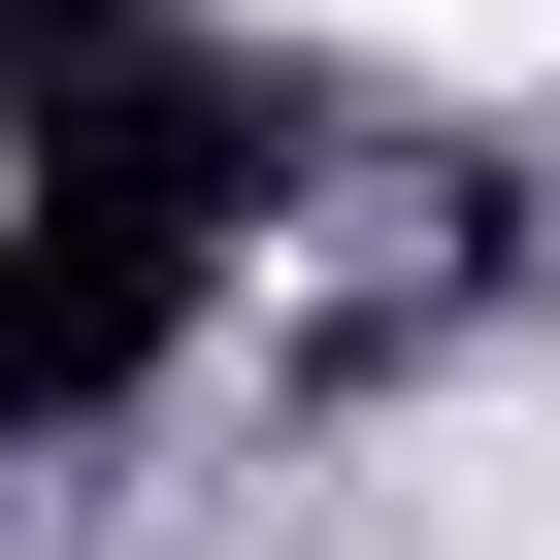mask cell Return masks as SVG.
I'll list each match as a JSON object with an SVG mask.
<instances>
[{"mask_svg": "<svg viewBox=\"0 0 560 560\" xmlns=\"http://www.w3.org/2000/svg\"><path fill=\"white\" fill-rule=\"evenodd\" d=\"M298 34H396V67H560V0H298Z\"/></svg>", "mask_w": 560, "mask_h": 560, "instance_id": "cell-1", "label": "cell"}]
</instances>
